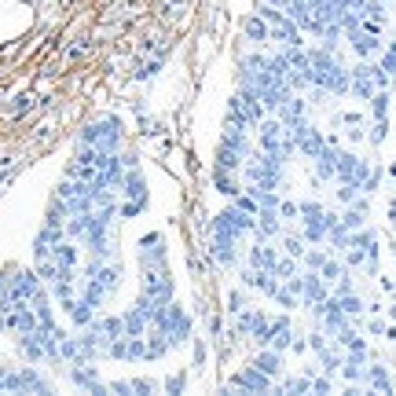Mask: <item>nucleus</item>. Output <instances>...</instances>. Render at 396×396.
<instances>
[{"mask_svg":"<svg viewBox=\"0 0 396 396\" xmlns=\"http://www.w3.org/2000/svg\"><path fill=\"white\" fill-rule=\"evenodd\" d=\"M242 162H246V158H242L235 147H228V143H220V147H216V169H231V172H238Z\"/></svg>","mask_w":396,"mask_h":396,"instance_id":"nucleus-12","label":"nucleus"},{"mask_svg":"<svg viewBox=\"0 0 396 396\" xmlns=\"http://www.w3.org/2000/svg\"><path fill=\"white\" fill-rule=\"evenodd\" d=\"M385 136H389V121H385V118H374V128H370V143L378 147V143H385Z\"/></svg>","mask_w":396,"mask_h":396,"instance_id":"nucleus-23","label":"nucleus"},{"mask_svg":"<svg viewBox=\"0 0 396 396\" xmlns=\"http://www.w3.org/2000/svg\"><path fill=\"white\" fill-rule=\"evenodd\" d=\"M253 231H257L260 238H275V235H282V224H279V209H257Z\"/></svg>","mask_w":396,"mask_h":396,"instance_id":"nucleus-7","label":"nucleus"},{"mask_svg":"<svg viewBox=\"0 0 396 396\" xmlns=\"http://www.w3.org/2000/svg\"><path fill=\"white\" fill-rule=\"evenodd\" d=\"M319 363H323V370H326V374H334V370H341V352L326 345V348L319 352Z\"/></svg>","mask_w":396,"mask_h":396,"instance_id":"nucleus-19","label":"nucleus"},{"mask_svg":"<svg viewBox=\"0 0 396 396\" xmlns=\"http://www.w3.org/2000/svg\"><path fill=\"white\" fill-rule=\"evenodd\" d=\"M290 341H294V330H290V319H286V316L272 319V334H268V348H279V352H286V348H290Z\"/></svg>","mask_w":396,"mask_h":396,"instance_id":"nucleus-9","label":"nucleus"},{"mask_svg":"<svg viewBox=\"0 0 396 396\" xmlns=\"http://www.w3.org/2000/svg\"><path fill=\"white\" fill-rule=\"evenodd\" d=\"M338 150L341 147H334V143H323V150L316 154V180H334V172H338Z\"/></svg>","mask_w":396,"mask_h":396,"instance_id":"nucleus-6","label":"nucleus"},{"mask_svg":"<svg viewBox=\"0 0 396 396\" xmlns=\"http://www.w3.org/2000/svg\"><path fill=\"white\" fill-rule=\"evenodd\" d=\"M323 92H330V96H345L348 92V70H345L341 62H334L323 74Z\"/></svg>","mask_w":396,"mask_h":396,"instance_id":"nucleus-8","label":"nucleus"},{"mask_svg":"<svg viewBox=\"0 0 396 396\" xmlns=\"http://www.w3.org/2000/svg\"><path fill=\"white\" fill-rule=\"evenodd\" d=\"M367 172H370V162L356 158V154H352V150H338V172H334V180H338V184L363 187Z\"/></svg>","mask_w":396,"mask_h":396,"instance_id":"nucleus-2","label":"nucleus"},{"mask_svg":"<svg viewBox=\"0 0 396 396\" xmlns=\"http://www.w3.org/2000/svg\"><path fill=\"white\" fill-rule=\"evenodd\" d=\"M253 367H257V370H264L268 378H275V374H282V352L264 345V352H257V356H253Z\"/></svg>","mask_w":396,"mask_h":396,"instance_id":"nucleus-10","label":"nucleus"},{"mask_svg":"<svg viewBox=\"0 0 396 396\" xmlns=\"http://www.w3.org/2000/svg\"><path fill=\"white\" fill-rule=\"evenodd\" d=\"M367 224V213L360 209V206H348L345 213H341V228L345 231H356V228H363Z\"/></svg>","mask_w":396,"mask_h":396,"instance_id":"nucleus-17","label":"nucleus"},{"mask_svg":"<svg viewBox=\"0 0 396 396\" xmlns=\"http://www.w3.org/2000/svg\"><path fill=\"white\" fill-rule=\"evenodd\" d=\"M363 382L370 389H378V392H392V382H389V370L385 367H367L363 370Z\"/></svg>","mask_w":396,"mask_h":396,"instance_id":"nucleus-14","label":"nucleus"},{"mask_svg":"<svg viewBox=\"0 0 396 396\" xmlns=\"http://www.w3.org/2000/svg\"><path fill=\"white\" fill-rule=\"evenodd\" d=\"M382 70L389 74V77H396V44H389V52H382Z\"/></svg>","mask_w":396,"mask_h":396,"instance_id":"nucleus-26","label":"nucleus"},{"mask_svg":"<svg viewBox=\"0 0 396 396\" xmlns=\"http://www.w3.org/2000/svg\"><path fill=\"white\" fill-rule=\"evenodd\" d=\"M356 194H360V187H352V184H338V202H341V206H348Z\"/></svg>","mask_w":396,"mask_h":396,"instance_id":"nucleus-28","label":"nucleus"},{"mask_svg":"<svg viewBox=\"0 0 396 396\" xmlns=\"http://www.w3.org/2000/svg\"><path fill=\"white\" fill-rule=\"evenodd\" d=\"M308 348H312L316 356H319V352L326 348V338H323V334H312V338H308Z\"/></svg>","mask_w":396,"mask_h":396,"instance_id":"nucleus-30","label":"nucleus"},{"mask_svg":"<svg viewBox=\"0 0 396 396\" xmlns=\"http://www.w3.org/2000/svg\"><path fill=\"white\" fill-rule=\"evenodd\" d=\"M231 389H242V392H268V389H272V378H268V374H264V370H257V367L250 363L246 370H238V374H235Z\"/></svg>","mask_w":396,"mask_h":396,"instance_id":"nucleus-5","label":"nucleus"},{"mask_svg":"<svg viewBox=\"0 0 396 396\" xmlns=\"http://www.w3.org/2000/svg\"><path fill=\"white\" fill-rule=\"evenodd\" d=\"M389 316H392V319H396V304H392V308H389Z\"/></svg>","mask_w":396,"mask_h":396,"instance_id":"nucleus-33","label":"nucleus"},{"mask_svg":"<svg viewBox=\"0 0 396 396\" xmlns=\"http://www.w3.org/2000/svg\"><path fill=\"white\" fill-rule=\"evenodd\" d=\"M348 92L360 96V99H370L374 92H382V88H378V66H374V62H360L356 70L348 74Z\"/></svg>","mask_w":396,"mask_h":396,"instance_id":"nucleus-3","label":"nucleus"},{"mask_svg":"<svg viewBox=\"0 0 396 396\" xmlns=\"http://www.w3.org/2000/svg\"><path fill=\"white\" fill-rule=\"evenodd\" d=\"M275 250L272 246H253L250 250V268H260V272H272L275 268Z\"/></svg>","mask_w":396,"mask_h":396,"instance_id":"nucleus-13","label":"nucleus"},{"mask_svg":"<svg viewBox=\"0 0 396 396\" xmlns=\"http://www.w3.org/2000/svg\"><path fill=\"white\" fill-rule=\"evenodd\" d=\"M367 103H370V114L374 118H385L389 114V92H385V88H382V92H374Z\"/></svg>","mask_w":396,"mask_h":396,"instance_id":"nucleus-21","label":"nucleus"},{"mask_svg":"<svg viewBox=\"0 0 396 396\" xmlns=\"http://www.w3.org/2000/svg\"><path fill=\"white\" fill-rule=\"evenodd\" d=\"M268 33H272V26H268V18H264V15H250L246 18V37H253L260 44V40H268Z\"/></svg>","mask_w":396,"mask_h":396,"instance_id":"nucleus-16","label":"nucleus"},{"mask_svg":"<svg viewBox=\"0 0 396 396\" xmlns=\"http://www.w3.org/2000/svg\"><path fill=\"white\" fill-rule=\"evenodd\" d=\"M301 260H304V268H308V272H319V268H323V260H326V253H323V250H308Z\"/></svg>","mask_w":396,"mask_h":396,"instance_id":"nucleus-25","label":"nucleus"},{"mask_svg":"<svg viewBox=\"0 0 396 396\" xmlns=\"http://www.w3.org/2000/svg\"><path fill=\"white\" fill-rule=\"evenodd\" d=\"M238 242L242 238H235V235H228V231H213V260L220 264V268H235L238 264Z\"/></svg>","mask_w":396,"mask_h":396,"instance_id":"nucleus-4","label":"nucleus"},{"mask_svg":"<svg viewBox=\"0 0 396 396\" xmlns=\"http://www.w3.org/2000/svg\"><path fill=\"white\" fill-rule=\"evenodd\" d=\"M272 275H275V279H290V275H297V257H290V253L279 257V260H275V268H272Z\"/></svg>","mask_w":396,"mask_h":396,"instance_id":"nucleus-18","label":"nucleus"},{"mask_svg":"<svg viewBox=\"0 0 396 396\" xmlns=\"http://www.w3.org/2000/svg\"><path fill=\"white\" fill-rule=\"evenodd\" d=\"M341 275H345V264H338V260H330V257H326V260H323V268H319V279H323V282H338Z\"/></svg>","mask_w":396,"mask_h":396,"instance_id":"nucleus-20","label":"nucleus"},{"mask_svg":"<svg viewBox=\"0 0 396 396\" xmlns=\"http://www.w3.org/2000/svg\"><path fill=\"white\" fill-rule=\"evenodd\" d=\"M290 348H294V352H308V341H304V338H294Z\"/></svg>","mask_w":396,"mask_h":396,"instance_id":"nucleus-32","label":"nucleus"},{"mask_svg":"<svg viewBox=\"0 0 396 396\" xmlns=\"http://www.w3.org/2000/svg\"><path fill=\"white\" fill-rule=\"evenodd\" d=\"M242 308H246V301H242V294H231V297H228V312H231V316H238Z\"/></svg>","mask_w":396,"mask_h":396,"instance_id":"nucleus-29","label":"nucleus"},{"mask_svg":"<svg viewBox=\"0 0 396 396\" xmlns=\"http://www.w3.org/2000/svg\"><path fill=\"white\" fill-rule=\"evenodd\" d=\"M301 216V206L297 202H282L279 198V220H297Z\"/></svg>","mask_w":396,"mask_h":396,"instance_id":"nucleus-27","label":"nucleus"},{"mask_svg":"<svg viewBox=\"0 0 396 396\" xmlns=\"http://www.w3.org/2000/svg\"><path fill=\"white\" fill-rule=\"evenodd\" d=\"M213 187H216L220 194H228V198H235V194L242 191L238 176H235L231 169H216V172H213Z\"/></svg>","mask_w":396,"mask_h":396,"instance_id":"nucleus-11","label":"nucleus"},{"mask_svg":"<svg viewBox=\"0 0 396 396\" xmlns=\"http://www.w3.org/2000/svg\"><path fill=\"white\" fill-rule=\"evenodd\" d=\"M282 250L290 253V257H297V260L308 253V246H304V238H301V235H286V238H282Z\"/></svg>","mask_w":396,"mask_h":396,"instance_id":"nucleus-22","label":"nucleus"},{"mask_svg":"<svg viewBox=\"0 0 396 396\" xmlns=\"http://www.w3.org/2000/svg\"><path fill=\"white\" fill-rule=\"evenodd\" d=\"M272 301H275L279 308H294V304H297V294H290V290H286V286H275Z\"/></svg>","mask_w":396,"mask_h":396,"instance_id":"nucleus-24","label":"nucleus"},{"mask_svg":"<svg viewBox=\"0 0 396 396\" xmlns=\"http://www.w3.org/2000/svg\"><path fill=\"white\" fill-rule=\"evenodd\" d=\"M297 206H301V238L308 246H312V242H326V231H330L326 209L319 202H297Z\"/></svg>","mask_w":396,"mask_h":396,"instance_id":"nucleus-1","label":"nucleus"},{"mask_svg":"<svg viewBox=\"0 0 396 396\" xmlns=\"http://www.w3.org/2000/svg\"><path fill=\"white\" fill-rule=\"evenodd\" d=\"M312 392L326 396V392H330V382H326V378H312Z\"/></svg>","mask_w":396,"mask_h":396,"instance_id":"nucleus-31","label":"nucleus"},{"mask_svg":"<svg viewBox=\"0 0 396 396\" xmlns=\"http://www.w3.org/2000/svg\"><path fill=\"white\" fill-rule=\"evenodd\" d=\"M334 297H338L341 312H345L348 319H360V316H363V308H367V304H363V301H360L356 294H352V290H348V294H334Z\"/></svg>","mask_w":396,"mask_h":396,"instance_id":"nucleus-15","label":"nucleus"}]
</instances>
